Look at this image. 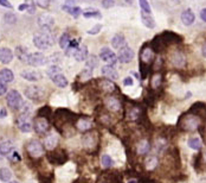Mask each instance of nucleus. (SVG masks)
Listing matches in <instances>:
<instances>
[{
	"label": "nucleus",
	"instance_id": "15",
	"mask_svg": "<svg viewBox=\"0 0 206 183\" xmlns=\"http://www.w3.org/2000/svg\"><path fill=\"white\" fill-rule=\"evenodd\" d=\"M97 86H99V91L106 93L108 95H109V94H113L114 92H116V86H115V83L111 80L107 79V77L97 80Z\"/></svg>",
	"mask_w": 206,
	"mask_h": 183
},
{
	"label": "nucleus",
	"instance_id": "52",
	"mask_svg": "<svg viewBox=\"0 0 206 183\" xmlns=\"http://www.w3.org/2000/svg\"><path fill=\"white\" fill-rule=\"evenodd\" d=\"M0 5H1V6H4V7L12 8V5L8 2L7 0H0Z\"/></svg>",
	"mask_w": 206,
	"mask_h": 183
},
{
	"label": "nucleus",
	"instance_id": "49",
	"mask_svg": "<svg viewBox=\"0 0 206 183\" xmlns=\"http://www.w3.org/2000/svg\"><path fill=\"white\" fill-rule=\"evenodd\" d=\"M7 91V86H6V82H4L1 79H0V96L4 95Z\"/></svg>",
	"mask_w": 206,
	"mask_h": 183
},
{
	"label": "nucleus",
	"instance_id": "48",
	"mask_svg": "<svg viewBox=\"0 0 206 183\" xmlns=\"http://www.w3.org/2000/svg\"><path fill=\"white\" fill-rule=\"evenodd\" d=\"M115 5V0H102V6L104 8H110Z\"/></svg>",
	"mask_w": 206,
	"mask_h": 183
},
{
	"label": "nucleus",
	"instance_id": "61",
	"mask_svg": "<svg viewBox=\"0 0 206 183\" xmlns=\"http://www.w3.org/2000/svg\"><path fill=\"white\" fill-rule=\"evenodd\" d=\"M8 183H18L17 181H11V182H8Z\"/></svg>",
	"mask_w": 206,
	"mask_h": 183
},
{
	"label": "nucleus",
	"instance_id": "32",
	"mask_svg": "<svg viewBox=\"0 0 206 183\" xmlns=\"http://www.w3.org/2000/svg\"><path fill=\"white\" fill-rule=\"evenodd\" d=\"M141 19H142V23L145 24V26H147L148 29H154L155 28V22L149 15H146L145 12H142L141 13Z\"/></svg>",
	"mask_w": 206,
	"mask_h": 183
},
{
	"label": "nucleus",
	"instance_id": "18",
	"mask_svg": "<svg viewBox=\"0 0 206 183\" xmlns=\"http://www.w3.org/2000/svg\"><path fill=\"white\" fill-rule=\"evenodd\" d=\"M101 73H102L103 76L109 79V80H111V81H115V80L119 79V73H117V70H116L113 66H110V64L103 66L102 69H101Z\"/></svg>",
	"mask_w": 206,
	"mask_h": 183
},
{
	"label": "nucleus",
	"instance_id": "35",
	"mask_svg": "<svg viewBox=\"0 0 206 183\" xmlns=\"http://www.w3.org/2000/svg\"><path fill=\"white\" fill-rule=\"evenodd\" d=\"M11 177H12V174H11V171H10L8 169L2 168L0 170V180H1V181H4V182H10Z\"/></svg>",
	"mask_w": 206,
	"mask_h": 183
},
{
	"label": "nucleus",
	"instance_id": "9",
	"mask_svg": "<svg viewBox=\"0 0 206 183\" xmlns=\"http://www.w3.org/2000/svg\"><path fill=\"white\" fill-rule=\"evenodd\" d=\"M104 106H106L108 111L114 112V113H119L122 109V104H121L120 99L114 96L113 94H109L104 99Z\"/></svg>",
	"mask_w": 206,
	"mask_h": 183
},
{
	"label": "nucleus",
	"instance_id": "28",
	"mask_svg": "<svg viewBox=\"0 0 206 183\" xmlns=\"http://www.w3.org/2000/svg\"><path fill=\"white\" fill-rule=\"evenodd\" d=\"M162 84V75L160 73H155L151 77V88L153 91H158Z\"/></svg>",
	"mask_w": 206,
	"mask_h": 183
},
{
	"label": "nucleus",
	"instance_id": "31",
	"mask_svg": "<svg viewBox=\"0 0 206 183\" xmlns=\"http://www.w3.org/2000/svg\"><path fill=\"white\" fill-rule=\"evenodd\" d=\"M0 79L4 81V82H12L13 81V79H14V75H13V73H12V70H10V69L5 68L2 69L1 71H0Z\"/></svg>",
	"mask_w": 206,
	"mask_h": 183
},
{
	"label": "nucleus",
	"instance_id": "38",
	"mask_svg": "<svg viewBox=\"0 0 206 183\" xmlns=\"http://www.w3.org/2000/svg\"><path fill=\"white\" fill-rule=\"evenodd\" d=\"M139 2H140V7L142 10V12H145L147 15H151L152 10H151V5H149L148 0H139Z\"/></svg>",
	"mask_w": 206,
	"mask_h": 183
},
{
	"label": "nucleus",
	"instance_id": "46",
	"mask_svg": "<svg viewBox=\"0 0 206 183\" xmlns=\"http://www.w3.org/2000/svg\"><path fill=\"white\" fill-rule=\"evenodd\" d=\"M34 4L42 8H46L50 4V0H34Z\"/></svg>",
	"mask_w": 206,
	"mask_h": 183
},
{
	"label": "nucleus",
	"instance_id": "10",
	"mask_svg": "<svg viewBox=\"0 0 206 183\" xmlns=\"http://www.w3.org/2000/svg\"><path fill=\"white\" fill-rule=\"evenodd\" d=\"M25 95L26 98H29L30 100H33V101H40V100L44 99V91L38 87V86H30L25 89Z\"/></svg>",
	"mask_w": 206,
	"mask_h": 183
},
{
	"label": "nucleus",
	"instance_id": "23",
	"mask_svg": "<svg viewBox=\"0 0 206 183\" xmlns=\"http://www.w3.org/2000/svg\"><path fill=\"white\" fill-rule=\"evenodd\" d=\"M194 20H196V15L194 13L192 12V10H186V11H184L183 13H181V22H183L184 25H186V26H190L192 24L194 23Z\"/></svg>",
	"mask_w": 206,
	"mask_h": 183
},
{
	"label": "nucleus",
	"instance_id": "19",
	"mask_svg": "<svg viewBox=\"0 0 206 183\" xmlns=\"http://www.w3.org/2000/svg\"><path fill=\"white\" fill-rule=\"evenodd\" d=\"M27 63L32 66V67H38V66H42L45 63V56L40 53H30L29 56V61Z\"/></svg>",
	"mask_w": 206,
	"mask_h": 183
},
{
	"label": "nucleus",
	"instance_id": "45",
	"mask_svg": "<svg viewBox=\"0 0 206 183\" xmlns=\"http://www.w3.org/2000/svg\"><path fill=\"white\" fill-rule=\"evenodd\" d=\"M201 158H203V155L201 152H199L196 157H194V168L197 170H200V164H201Z\"/></svg>",
	"mask_w": 206,
	"mask_h": 183
},
{
	"label": "nucleus",
	"instance_id": "11",
	"mask_svg": "<svg viewBox=\"0 0 206 183\" xmlns=\"http://www.w3.org/2000/svg\"><path fill=\"white\" fill-rule=\"evenodd\" d=\"M145 114L143 111L141 109L140 106H135V105H127V109H126V117L130 121H139L140 118Z\"/></svg>",
	"mask_w": 206,
	"mask_h": 183
},
{
	"label": "nucleus",
	"instance_id": "41",
	"mask_svg": "<svg viewBox=\"0 0 206 183\" xmlns=\"http://www.w3.org/2000/svg\"><path fill=\"white\" fill-rule=\"evenodd\" d=\"M102 165H103L104 168H110V167H113V165H114V162L111 160V157L108 156V155L102 156Z\"/></svg>",
	"mask_w": 206,
	"mask_h": 183
},
{
	"label": "nucleus",
	"instance_id": "24",
	"mask_svg": "<svg viewBox=\"0 0 206 183\" xmlns=\"http://www.w3.org/2000/svg\"><path fill=\"white\" fill-rule=\"evenodd\" d=\"M13 60V53L8 48H0V62L7 64Z\"/></svg>",
	"mask_w": 206,
	"mask_h": 183
},
{
	"label": "nucleus",
	"instance_id": "50",
	"mask_svg": "<svg viewBox=\"0 0 206 183\" xmlns=\"http://www.w3.org/2000/svg\"><path fill=\"white\" fill-rule=\"evenodd\" d=\"M101 29H102V25H95V28L92 29V30H90V31H88V33L89 35H96V33H99V31H101Z\"/></svg>",
	"mask_w": 206,
	"mask_h": 183
},
{
	"label": "nucleus",
	"instance_id": "20",
	"mask_svg": "<svg viewBox=\"0 0 206 183\" xmlns=\"http://www.w3.org/2000/svg\"><path fill=\"white\" fill-rule=\"evenodd\" d=\"M13 150V143L10 139H0V156H8Z\"/></svg>",
	"mask_w": 206,
	"mask_h": 183
},
{
	"label": "nucleus",
	"instance_id": "4",
	"mask_svg": "<svg viewBox=\"0 0 206 183\" xmlns=\"http://www.w3.org/2000/svg\"><path fill=\"white\" fill-rule=\"evenodd\" d=\"M82 143L85 150L92 151L94 147H99V136L97 132L94 131H88L84 132L83 137H82Z\"/></svg>",
	"mask_w": 206,
	"mask_h": 183
},
{
	"label": "nucleus",
	"instance_id": "7",
	"mask_svg": "<svg viewBox=\"0 0 206 183\" xmlns=\"http://www.w3.org/2000/svg\"><path fill=\"white\" fill-rule=\"evenodd\" d=\"M33 130L36 131L38 134H46L50 130V124L49 119L44 117H37L33 120Z\"/></svg>",
	"mask_w": 206,
	"mask_h": 183
},
{
	"label": "nucleus",
	"instance_id": "27",
	"mask_svg": "<svg viewBox=\"0 0 206 183\" xmlns=\"http://www.w3.org/2000/svg\"><path fill=\"white\" fill-rule=\"evenodd\" d=\"M22 77L27 81H38L42 77V75H40V73L36 71V70H24V71H22Z\"/></svg>",
	"mask_w": 206,
	"mask_h": 183
},
{
	"label": "nucleus",
	"instance_id": "14",
	"mask_svg": "<svg viewBox=\"0 0 206 183\" xmlns=\"http://www.w3.org/2000/svg\"><path fill=\"white\" fill-rule=\"evenodd\" d=\"M169 62L176 68H183V67H185V64H186V57H185L183 51L176 50V51H173V53H171Z\"/></svg>",
	"mask_w": 206,
	"mask_h": 183
},
{
	"label": "nucleus",
	"instance_id": "3",
	"mask_svg": "<svg viewBox=\"0 0 206 183\" xmlns=\"http://www.w3.org/2000/svg\"><path fill=\"white\" fill-rule=\"evenodd\" d=\"M26 152L32 160H37L39 157H42L44 155V146L38 140H31L30 143L25 146Z\"/></svg>",
	"mask_w": 206,
	"mask_h": 183
},
{
	"label": "nucleus",
	"instance_id": "12",
	"mask_svg": "<svg viewBox=\"0 0 206 183\" xmlns=\"http://www.w3.org/2000/svg\"><path fill=\"white\" fill-rule=\"evenodd\" d=\"M135 53H134V50L129 48L128 45L122 46L121 49H119V53H117V60L121 62V63H129V62L133 61Z\"/></svg>",
	"mask_w": 206,
	"mask_h": 183
},
{
	"label": "nucleus",
	"instance_id": "17",
	"mask_svg": "<svg viewBox=\"0 0 206 183\" xmlns=\"http://www.w3.org/2000/svg\"><path fill=\"white\" fill-rule=\"evenodd\" d=\"M55 24V18L50 15H40L38 17V25L43 30L50 31Z\"/></svg>",
	"mask_w": 206,
	"mask_h": 183
},
{
	"label": "nucleus",
	"instance_id": "34",
	"mask_svg": "<svg viewBox=\"0 0 206 183\" xmlns=\"http://www.w3.org/2000/svg\"><path fill=\"white\" fill-rule=\"evenodd\" d=\"M149 147H151V144L147 140H142L139 143V147H137V152L139 153H147L149 151Z\"/></svg>",
	"mask_w": 206,
	"mask_h": 183
},
{
	"label": "nucleus",
	"instance_id": "36",
	"mask_svg": "<svg viewBox=\"0 0 206 183\" xmlns=\"http://www.w3.org/2000/svg\"><path fill=\"white\" fill-rule=\"evenodd\" d=\"M97 66H99V58L95 55L89 56L88 60H87V67L90 69H94L95 67H97Z\"/></svg>",
	"mask_w": 206,
	"mask_h": 183
},
{
	"label": "nucleus",
	"instance_id": "16",
	"mask_svg": "<svg viewBox=\"0 0 206 183\" xmlns=\"http://www.w3.org/2000/svg\"><path fill=\"white\" fill-rule=\"evenodd\" d=\"M154 58H155V51L153 50L151 45L145 46L141 50V53H140V61H141V63L148 66L149 63H152L154 61Z\"/></svg>",
	"mask_w": 206,
	"mask_h": 183
},
{
	"label": "nucleus",
	"instance_id": "39",
	"mask_svg": "<svg viewBox=\"0 0 206 183\" xmlns=\"http://www.w3.org/2000/svg\"><path fill=\"white\" fill-rule=\"evenodd\" d=\"M51 114H52V112H51V108H50L49 106L42 107V108L38 111L39 117H44V118H47V119L51 117Z\"/></svg>",
	"mask_w": 206,
	"mask_h": 183
},
{
	"label": "nucleus",
	"instance_id": "43",
	"mask_svg": "<svg viewBox=\"0 0 206 183\" xmlns=\"http://www.w3.org/2000/svg\"><path fill=\"white\" fill-rule=\"evenodd\" d=\"M83 15L85 18H92V17H101V13H99V11H95L92 8V11H85V12H83Z\"/></svg>",
	"mask_w": 206,
	"mask_h": 183
},
{
	"label": "nucleus",
	"instance_id": "6",
	"mask_svg": "<svg viewBox=\"0 0 206 183\" xmlns=\"http://www.w3.org/2000/svg\"><path fill=\"white\" fill-rule=\"evenodd\" d=\"M17 126L18 129L23 132H30L32 129H33V121L31 119L29 112H25V113H22L17 118Z\"/></svg>",
	"mask_w": 206,
	"mask_h": 183
},
{
	"label": "nucleus",
	"instance_id": "5",
	"mask_svg": "<svg viewBox=\"0 0 206 183\" xmlns=\"http://www.w3.org/2000/svg\"><path fill=\"white\" fill-rule=\"evenodd\" d=\"M46 158H47V160L51 164L62 165V164H64L69 160V156L68 153H67V151L58 150V151H54V152H47L46 153Z\"/></svg>",
	"mask_w": 206,
	"mask_h": 183
},
{
	"label": "nucleus",
	"instance_id": "30",
	"mask_svg": "<svg viewBox=\"0 0 206 183\" xmlns=\"http://www.w3.org/2000/svg\"><path fill=\"white\" fill-rule=\"evenodd\" d=\"M15 56L22 62H26V63H27L30 53L27 51V49H25L24 46H17V48H15Z\"/></svg>",
	"mask_w": 206,
	"mask_h": 183
},
{
	"label": "nucleus",
	"instance_id": "29",
	"mask_svg": "<svg viewBox=\"0 0 206 183\" xmlns=\"http://www.w3.org/2000/svg\"><path fill=\"white\" fill-rule=\"evenodd\" d=\"M74 56H75L76 61L78 62L85 61V60L88 58V48L85 45L78 46V49L76 50V53H74Z\"/></svg>",
	"mask_w": 206,
	"mask_h": 183
},
{
	"label": "nucleus",
	"instance_id": "47",
	"mask_svg": "<svg viewBox=\"0 0 206 183\" xmlns=\"http://www.w3.org/2000/svg\"><path fill=\"white\" fill-rule=\"evenodd\" d=\"M15 15H13V13H6L5 15V22L6 23H10V24H13L15 23Z\"/></svg>",
	"mask_w": 206,
	"mask_h": 183
},
{
	"label": "nucleus",
	"instance_id": "53",
	"mask_svg": "<svg viewBox=\"0 0 206 183\" xmlns=\"http://www.w3.org/2000/svg\"><path fill=\"white\" fill-rule=\"evenodd\" d=\"M137 183H155L153 180H149V178H147V177H141L140 180H139V182Z\"/></svg>",
	"mask_w": 206,
	"mask_h": 183
},
{
	"label": "nucleus",
	"instance_id": "37",
	"mask_svg": "<svg viewBox=\"0 0 206 183\" xmlns=\"http://www.w3.org/2000/svg\"><path fill=\"white\" fill-rule=\"evenodd\" d=\"M38 180L39 183H54L55 175L52 172H50L49 175H39Z\"/></svg>",
	"mask_w": 206,
	"mask_h": 183
},
{
	"label": "nucleus",
	"instance_id": "57",
	"mask_svg": "<svg viewBox=\"0 0 206 183\" xmlns=\"http://www.w3.org/2000/svg\"><path fill=\"white\" fill-rule=\"evenodd\" d=\"M19 10H20V11H24V10H27V4H26V2H25V4H22V5H20V6H19Z\"/></svg>",
	"mask_w": 206,
	"mask_h": 183
},
{
	"label": "nucleus",
	"instance_id": "59",
	"mask_svg": "<svg viewBox=\"0 0 206 183\" xmlns=\"http://www.w3.org/2000/svg\"><path fill=\"white\" fill-rule=\"evenodd\" d=\"M126 1H127V2H129V4H131V2H133V0H126Z\"/></svg>",
	"mask_w": 206,
	"mask_h": 183
},
{
	"label": "nucleus",
	"instance_id": "33",
	"mask_svg": "<svg viewBox=\"0 0 206 183\" xmlns=\"http://www.w3.org/2000/svg\"><path fill=\"white\" fill-rule=\"evenodd\" d=\"M70 42H71V38H70V36H69V33H63L61 36V39H59V45H61L62 49H67L70 44Z\"/></svg>",
	"mask_w": 206,
	"mask_h": 183
},
{
	"label": "nucleus",
	"instance_id": "8",
	"mask_svg": "<svg viewBox=\"0 0 206 183\" xmlns=\"http://www.w3.org/2000/svg\"><path fill=\"white\" fill-rule=\"evenodd\" d=\"M6 101H7V105L12 109H19L20 107L23 106V100H22V96L17 91L12 89L7 93L6 95Z\"/></svg>",
	"mask_w": 206,
	"mask_h": 183
},
{
	"label": "nucleus",
	"instance_id": "58",
	"mask_svg": "<svg viewBox=\"0 0 206 183\" xmlns=\"http://www.w3.org/2000/svg\"><path fill=\"white\" fill-rule=\"evenodd\" d=\"M201 53H203V56L206 58V43L203 45V49H201Z\"/></svg>",
	"mask_w": 206,
	"mask_h": 183
},
{
	"label": "nucleus",
	"instance_id": "42",
	"mask_svg": "<svg viewBox=\"0 0 206 183\" xmlns=\"http://www.w3.org/2000/svg\"><path fill=\"white\" fill-rule=\"evenodd\" d=\"M58 73H62V69L58 67V66H52L47 69V75L49 76H52L55 74H58Z\"/></svg>",
	"mask_w": 206,
	"mask_h": 183
},
{
	"label": "nucleus",
	"instance_id": "55",
	"mask_svg": "<svg viewBox=\"0 0 206 183\" xmlns=\"http://www.w3.org/2000/svg\"><path fill=\"white\" fill-rule=\"evenodd\" d=\"M65 5H67V6H70V7H74V6H75V0H67Z\"/></svg>",
	"mask_w": 206,
	"mask_h": 183
},
{
	"label": "nucleus",
	"instance_id": "51",
	"mask_svg": "<svg viewBox=\"0 0 206 183\" xmlns=\"http://www.w3.org/2000/svg\"><path fill=\"white\" fill-rule=\"evenodd\" d=\"M123 84H124V86H133V84H134V81H133L131 77L128 76L123 80Z\"/></svg>",
	"mask_w": 206,
	"mask_h": 183
},
{
	"label": "nucleus",
	"instance_id": "56",
	"mask_svg": "<svg viewBox=\"0 0 206 183\" xmlns=\"http://www.w3.org/2000/svg\"><path fill=\"white\" fill-rule=\"evenodd\" d=\"M6 115H7L6 108H1V111H0V117H1V118H5Z\"/></svg>",
	"mask_w": 206,
	"mask_h": 183
},
{
	"label": "nucleus",
	"instance_id": "13",
	"mask_svg": "<svg viewBox=\"0 0 206 183\" xmlns=\"http://www.w3.org/2000/svg\"><path fill=\"white\" fill-rule=\"evenodd\" d=\"M99 58L103 62H106L107 64H110V66H114L115 63L119 61L117 60V55L113 50H110L109 48H107V46L102 48V50L99 51Z\"/></svg>",
	"mask_w": 206,
	"mask_h": 183
},
{
	"label": "nucleus",
	"instance_id": "40",
	"mask_svg": "<svg viewBox=\"0 0 206 183\" xmlns=\"http://www.w3.org/2000/svg\"><path fill=\"white\" fill-rule=\"evenodd\" d=\"M188 146L192 147L193 150H200L201 147V143H200V139L198 138H192L188 140Z\"/></svg>",
	"mask_w": 206,
	"mask_h": 183
},
{
	"label": "nucleus",
	"instance_id": "26",
	"mask_svg": "<svg viewBox=\"0 0 206 183\" xmlns=\"http://www.w3.org/2000/svg\"><path fill=\"white\" fill-rule=\"evenodd\" d=\"M126 45V39L122 33H116L114 37L111 38V46L114 49H121L122 46Z\"/></svg>",
	"mask_w": 206,
	"mask_h": 183
},
{
	"label": "nucleus",
	"instance_id": "25",
	"mask_svg": "<svg viewBox=\"0 0 206 183\" xmlns=\"http://www.w3.org/2000/svg\"><path fill=\"white\" fill-rule=\"evenodd\" d=\"M57 144H58V137H57L56 133H50V134L46 136L45 140H44V145H45L46 149L52 150L54 147H56Z\"/></svg>",
	"mask_w": 206,
	"mask_h": 183
},
{
	"label": "nucleus",
	"instance_id": "21",
	"mask_svg": "<svg viewBox=\"0 0 206 183\" xmlns=\"http://www.w3.org/2000/svg\"><path fill=\"white\" fill-rule=\"evenodd\" d=\"M76 127L81 132H88L92 129V122L85 118H78L76 121Z\"/></svg>",
	"mask_w": 206,
	"mask_h": 183
},
{
	"label": "nucleus",
	"instance_id": "1",
	"mask_svg": "<svg viewBox=\"0 0 206 183\" xmlns=\"http://www.w3.org/2000/svg\"><path fill=\"white\" fill-rule=\"evenodd\" d=\"M201 117L199 114H190V113H186V114L181 115L179 118V121H178V125L179 127L184 131H197L200 129L201 126Z\"/></svg>",
	"mask_w": 206,
	"mask_h": 183
},
{
	"label": "nucleus",
	"instance_id": "22",
	"mask_svg": "<svg viewBox=\"0 0 206 183\" xmlns=\"http://www.w3.org/2000/svg\"><path fill=\"white\" fill-rule=\"evenodd\" d=\"M50 79H51V81H52L56 86H58L59 88H65L69 83L68 80H67V77L64 76L62 73L55 74V75H52V76H50Z\"/></svg>",
	"mask_w": 206,
	"mask_h": 183
},
{
	"label": "nucleus",
	"instance_id": "60",
	"mask_svg": "<svg viewBox=\"0 0 206 183\" xmlns=\"http://www.w3.org/2000/svg\"><path fill=\"white\" fill-rule=\"evenodd\" d=\"M129 183H136V181H133V180H131V181H129Z\"/></svg>",
	"mask_w": 206,
	"mask_h": 183
},
{
	"label": "nucleus",
	"instance_id": "54",
	"mask_svg": "<svg viewBox=\"0 0 206 183\" xmlns=\"http://www.w3.org/2000/svg\"><path fill=\"white\" fill-rule=\"evenodd\" d=\"M200 18L206 23V8H203V10H201V12H200Z\"/></svg>",
	"mask_w": 206,
	"mask_h": 183
},
{
	"label": "nucleus",
	"instance_id": "2",
	"mask_svg": "<svg viewBox=\"0 0 206 183\" xmlns=\"http://www.w3.org/2000/svg\"><path fill=\"white\" fill-rule=\"evenodd\" d=\"M33 44L40 50H46V49H50L55 44V38L50 33V31L47 30L37 32L33 37Z\"/></svg>",
	"mask_w": 206,
	"mask_h": 183
},
{
	"label": "nucleus",
	"instance_id": "44",
	"mask_svg": "<svg viewBox=\"0 0 206 183\" xmlns=\"http://www.w3.org/2000/svg\"><path fill=\"white\" fill-rule=\"evenodd\" d=\"M8 158H10V160H11V162H19V160H20V156L18 155V152H17V151L12 150L11 152L8 153Z\"/></svg>",
	"mask_w": 206,
	"mask_h": 183
}]
</instances>
